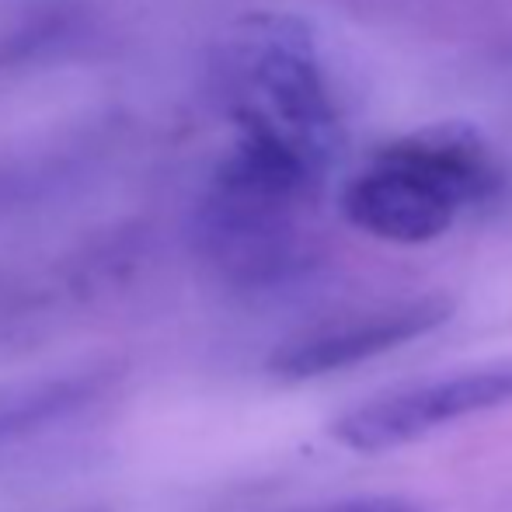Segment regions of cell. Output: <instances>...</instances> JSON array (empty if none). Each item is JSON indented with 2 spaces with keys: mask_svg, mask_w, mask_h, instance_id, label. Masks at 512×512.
<instances>
[{
  "mask_svg": "<svg viewBox=\"0 0 512 512\" xmlns=\"http://www.w3.org/2000/svg\"><path fill=\"white\" fill-rule=\"evenodd\" d=\"M512 405V359L380 394L331 422V436L356 453H387L446 422Z\"/></svg>",
  "mask_w": 512,
  "mask_h": 512,
  "instance_id": "obj_4",
  "label": "cell"
},
{
  "mask_svg": "<svg viewBox=\"0 0 512 512\" xmlns=\"http://www.w3.org/2000/svg\"><path fill=\"white\" fill-rule=\"evenodd\" d=\"M115 363H91L63 373H42L0 387V446L49 432L84 411L98 408L119 387Z\"/></svg>",
  "mask_w": 512,
  "mask_h": 512,
  "instance_id": "obj_6",
  "label": "cell"
},
{
  "mask_svg": "<svg viewBox=\"0 0 512 512\" xmlns=\"http://www.w3.org/2000/svg\"><path fill=\"white\" fill-rule=\"evenodd\" d=\"M499 189V164L471 126H429L391 140L345 185L342 213L391 244H429Z\"/></svg>",
  "mask_w": 512,
  "mask_h": 512,
  "instance_id": "obj_3",
  "label": "cell"
},
{
  "mask_svg": "<svg viewBox=\"0 0 512 512\" xmlns=\"http://www.w3.org/2000/svg\"><path fill=\"white\" fill-rule=\"evenodd\" d=\"M32 314H35L32 290H28L21 279H14L11 272L0 269V338L18 331Z\"/></svg>",
  "mask_w": 512,
  "mask_h": 512,
  "instance_id": "obj_9",
  "label": "cell"
},
{
  "mask_svg": "<svg viewBox=\"0 0 512 512\" xmlns=\"http://www.w3.org/2000/svg\"><path fill=\"white\" fill-rule=\"evenodd\" d=\"M213 84L237 136L293 150L328 175L342 150V115L304 18L283 11L237 18L216 49Z\"/></svg>",
  "mask_w": 512,
  "mask_h": 512,
  "instance_id": "obj_2",
  "label": "cell"
},
{
  "mask_svg": "<svg viewBox=\"0 0 512 512\" xmlns=\"http://www.w3.org/2000/svg\"><path fill=\"white\" fill-rule=\"evenodd\" d=\"M91 21L81 4L53 0L21 11L0 25V77L35 70L74 53L88 35Z\"/></svg>",
  "mask_w": 512,
  "mask_h": 512,
  "instance_id": "obj_7",
  "label": "cell"
},
{
  "mask_svg": "<svg viewBox=\"0 0 512 512\" xmlns=\"http://www.w3.org/2000/svg\"><path fill=\"white\" fill-rule=\"evenodd\" d=\"M81 161L84 157L77 154H46L0 164V216L21 213V209L53 199L70 182H77Z\"/></svg>",
  "mask_w": 512,
  "mask_h": 512,
  "instance_id": "obj_8",
  "label": "cell"
},
{
  "mask_svg": "<svg viewBox=\"0 0 512 512\" xmlns=\"http://www.w3.org/2000/svg\"><path fill=\"white\" fill-rule=\"evenodd\" d=\"M453 317V300L439 293L411 300H391L370 310L335 317L317 328L293 335L269 359V370L283 380H314L324 373H338L345 366H359L373 356L415 342L436 331Z\"/></svg>",
  "mask_w": 512,
  "mask_h": 512,
  "instance_id": "obj_5",
  "label": "cell"
},
{
  "mask_svg": "<svg viewBox=\"0 0 512 512\" xmlns=\"http://www.w3.org/2000/svg\"><path fill=\"white\" fill-rule=\"evenodd\" d=\"M317 512H422V509L408 499H394V495H370V499L338 502V506L317 509Z\"/></svg>",
  "mask_w": 512,
  "mask_h": 512,
  "instance_id": "obj_10",
  "label": "cell"
},
{
  "mask_svg": "<svg viewBox=\"0 0 512 512\" xmlns=\"http://www.w3.org/2000/svg\"><path fill=\"white\" fill-rule=\"evenodd\" d=\"M324 178L276 143L237 136L192 216L196 251L241 290H269L300 276L314 262L307 213Z\"/></svg>",
  "mask_w": 512,
  "mask_h": 512,
  "instance_id": "obj_1",
  "label": "cell"
}]
</instances>
